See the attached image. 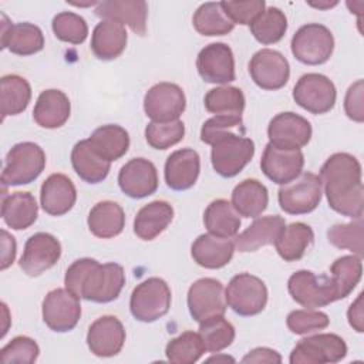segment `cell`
Segmentation results:
<instances>
[{"label":"cell","instance_id":"d4e9b609","mask_svg":"<svg viewBox=\"0 0 364 364\" xmlns=\"http://www.w3.org/2000/svg\"><path fill=\"white\" fill-rule=\"evenodd\" d=\"M77 200V191L73 181L64 173L50 175L41 185L40 202L46 213L51 216L65 215Z\"/></svg>","mask_w":364,"mask_h":364},{"label":"cell","instance_id":"680465c9","mask_svg":"<svg viewBox=\"0 0 364 364\" xmlns=\"http://www.w3.org/2000/svg\"><path fill=\"white\" fill-rule=\"evenodd\" d=\"M208 363H212V361H230V363H235V358H232V357H229V355H213V357H209L208 360H206Z\"/></svg>","mask_w":364,"mask_h":364},{"label":"cell","instance_id":"5bb4252c","mask_svg":"<svg viewBox=\"0 0 364 364\" xmlns=\"http://www.w3.org/2000/svg\"><path fill=\"white\" fill-rule=\"evenodd\" d=\"M81 317L80 297L68 289H54L43 300V320L57 333L73 330Z\"/></svg>","mask_w":364,"mask_h":364},{"label":"cell","instance_id":"f546056e","mask_svg":"<svg viewBox=\"0 0 364 364\" xmlns=\"http://www.w3.org/2000/svg\"><path fill=\"white\" fill-rule=\"evenodd\" d=\"M38 215V206L30 192H14L6 195L3 188L1 198V218L4 223L14 230H24L30 228Z\"/></svg>","mask_w":364,"mask_h":364},{"label":"cell","instance_id":"7dc6e473","mask_svg":"<svg viewBox=\"0 0 364 364\" xmlns=\"http://www.w3.org/2000/svg\"><path fill=\"white\" fill-rule=\"evenodd\" d=\"M55 37L64 43L81 44L88 36V26L85 20L73 11L58 13L51 23Z\"/></svg>","mask_w":364,"mask_h":364},{"label":"cell","instance_id":"7a4b0ae2","mask_svg":"<svg viewBox=\"0 0 364 364\" xmlns=\"http://www.w3.org/2000/svg\"><path fill=\"white\" fill-rule=\"evenodd\" d=\"M64 284L80 299L109 303L119 296L125 284V272L118 263L100 264L95 259L82 257L67 269Z\"/></svg>","mask_w":364,"mask_h":364},{"label":"cell","instance_id":"8992f818","mask_svg":"<svg viewBox=\"0 0 364 364\" xmlns=\"http://www.w3.org/2000/svg\"><path fill=\"white\" fill-rule=\"evenodd\" d=\"M290 47L297 61L307 65H318L324 64L331 57L334 37L326 26L309 23L294 33Z\"/></svg>","mask_w":364,"mask_h":364},{"label":"cell","instance_id":"ffe728a7","mask_svg":"<svg viewBox=\"0 0 364 364\" xmlns=\"http://www.w3.org/2000/svg\"><path fill=\"white\" fill-rule=\"evenodd\" d=\"M118 185L129 198H146L158 189L156 168L145 158H134L121 168L118 173Z\"/></svg>","mask_w":364,"mask_h":364},{"label":"cell","instance_id":"816d5d0a","mask_svg":"<svg viewBox=\"0 0 364 364\" xmlns=\"http://www.w3.org/2000/svg\"><path fill=\"white\" fill-rule=\"evenodd\" d=\"M242 115H215L203 122L200 128V141L212 145V142L223 132L233 131L235 128L243 129Z\"/></svg>","mask_w":364,"mask_h":364},{"label":"cell","instance_id":"ba28073f","mask_svg":"<svg viewBox=\"0 0 364 364\" xmlns=\"http://www.w3.org/2000/svg\"><path fill=\"white\" fill-rule=\"evenodd\" d=\"M287 290L291 299L306 309H317L337 301V291L330 276L299 270L289 277Z\"/></svg>","mask_w":364,"mask_h":364},{"label":"cell","instance_id":"f35d334b","mask_svg":"<svg viewBox=\"0 0 364 364\" xmlns=\"http://www.w3.org/2000/svg\"><path fill=\"white\" fill-rule=\"evenodd\" d=\"M192 23L199 34L208 37L229 34L235 27V23L228 17L222 1H208L200 4L192 17Z\"/></svg>","mask_w":364,"mask_h":364},{"label":"cell","instance_id":"9a60e30c","mask_svg":"<svg viewBox=\"0 0 364 364\" xmlns=\"http://www.w3.org/2000/svg\"><path fill=\"white\" fill-rule=\"evenodd\" d=\"M249 73L257 87L276 91L287 84L290 65L282 53L272 48H262L250 58Z\"/></svg>","mask_w":364,"mask_h":364},{"label":"cell","instance_id":"52a82bcc","mask_svg":"<svg viewBox=\"0 0 364 364\" xmlns=\"http://www.w3.org/2000/svg\"><path fill=\"white\" fill-rule=\"evenodd\" d=\"M226 304L239 316L249 317L263 311L267 303V287L250 273L233 276L225 290Z\"/></svg>","mask_w":364,"mask_h":364},{"label":"cell","instance_id":"c3c4849f","mask_svg":"<svg viewBox=\"0 0 364 364\" xmlns=\"http://www.w3.org/2000/svg\"><path fill=\"white\" fill-rule=\"evenodd\" d=\"M287 328L294 334H307L317 330H324L330 324V318L326 313L306 309V310H293L286 318Z\"/></svg>","mask_w":364,"mask_h":364},{"label":"cell","instance_id":"e575fe53","mask_svg":"<svg viewBox=\"0 0 364 364\" xmlns=\"http://www.w3.org/2000/svg\"><path fill=\"white\" fill-rule=\"evenodd\" d=\"M314 240L313 229L303 222H293L283 228L274 246L284 262L300 260Z\"/></svg>","mask_w":364,"mask_h":364},{"label":"cell","instance_id":"6f0895ef","mask_svg":"<svg viewBox=\"0 0 364 364\" xmlns=\"http://www.w3.org/2000/svg\"><path fill=\"white\" fill-rule=\"evenodd\" d=\"M311 7H316V9H320V10H327V9H331V7H334V6H337L338 4V1H328V0H326V1H307Z\"/></svg>","mask_w":364,"mask_h":364},{"label":"cell","instance_id":"f907efd6","mask_svg":"<svg viewBox=\"0 0 364 364\" xmlns=\"http://www.w3.org/2000/svg\"><path fill=\"white\" fill-rule=\"evenodd\" d=\"M228 17L235 24L250 26L255 18L266 9L263 0H245V1H222Z\"/></svg>","mask_w":364,"mask_h":364},{"label":"cell","instance_id":"8d00e7d4","mask_svg":"<svg viewBox=\"0 0 364 364\" xmlns=\"http://www.w3.org/2000/svg\"><path fill=\"white\" fill-rule=\"evenodd\" d=\"M1 118L18 115L28 107L31 100V87L24 77L17 74L3 75L0 80Z\"/></svg>","mask_w":364,"mask_h":364},{"label":"cell","instance_id":"484cf974","mask_svg":"<svg viewBox=\"0 0 364 364\" xmlns=\"http://www.w3.org/2000/svg\"><path fill=\"white\" fill-rule=\"evenodd\" d=\"M284 226L286 222L279 215L256 218L247 229L235 237V249L242 253H249L263 246L273 245Z\"/></svg>","mask_w":364,"mask_h":364},{"label":"cell","instance_id":"30bf717a","mask_svg":"<svg viewBox=\"0 0 364 364\" xmlns=\"http://www.w3.org/2000/svg\"><path fill=\"white\" fill-rule=\"evenodd\" d=\"M347 355L346 341L333 333L301 338L290 353L291 364L338 363Z\"/></svg>","mask_w":364,"mask_h":364},{"label":"cell","instance_id":"681fc988","mask_svg":"<svg viewBox=\"0 0 364 364\" xmlns=\"http://www.w3.org/2000/svg\"><path fill=\"white\" fill-rule=\"evenodd\" d=\"M40 348L37 343L27 336H17L0 350V357L4 364H33L38 357Z\"/></svg>","mask_w":364,"mask_h":364},{"label":"cell","instance_id":"db71d44e","mask_svg":"<svg viewBox=\"0 0 364 364\" xmlns=\"http://www.w3.org/2000/svg\"><path fill=\"white\" fill-rule=\"evenodd\" d=\"M242 363L249 364V363H282V357L276 350L267 348V347H257L249 351L243 358Z\"/></svg>","mask_w":364,"mask_h":364},{"label":"cell","instance_id":"4dcf8cb0","mask_svg":"<svg viewBox=\"0 0 364 364\" xmlns=\"http://www.w3.org/2000/svg\"><path fill=\"white\" fill-rule=\"evenodd\" d=\"M128 36L125 27L109 20L98 23L91 36V50L102 61L115 60L127 47Z\"/></svg>","mask_w":364,"mask_h":364},{"label":"cell","instance_id":"60d3db41","mask_svg":"<svg viewBox=\"0 0 364 364\" xmlns=\"http://www.w3.org/2000/svg\"><path fill=\"white\" fill-rule=\"evenodd\" d=\"M287 30V18L277 7L264 9L250 24L253 37L262 44H274L280 41Z\"/></svg>","mask_w":364,"mask_h":364},{"label":"cell","instance_id":"836d02e7","mask_svg":"<svg viewBox=\"0 0 364 364\" xmlns=\"http://www.w3.org/2000/svg\"><path fill=\"white\" fill-rule=\"evenodd\" d=\"M230 203L240 216L256 219L267 208V188L257 179H245L235 186Z\"/></svg>","mask_w":364,"mask_h":364},{"label":"cell","instance_id":"11a10c76","mask_svg":"<svg viewBox=\"0 0 364 364\" xmlns=\"http://www.w3.org/2000/svg\"><path fill=\"white\" fill-rule=\"evenodd\" d=\"M348 324L357 331H364V311H363V293L358 294V297L351 303L348 311H347Z\"/></svg>","mask_w":364,"mask_h":364},{"label":"cell","instance_id":"9c48e42d","mask_svg":"<svg viewBox=\"0 0 364 364\" xmlns=\"http://www.w3.org/2000/svg\"><path fill=\"white\" fill-rule=\"evenodd\" d=\"M321 181L313 172H301L297 178L282 185L277 199L282 210L289 215H304L313 212L321 200Z\"/></svg>","mask_w":364,"mask_h":364},{"label":"cell","instance_id":"7402d4cb","mask_svg":"<svg viewBox=\"0 0 364 364\" xmlns=\"http://www.w3.org/2000/svg\"><path fill=\"white\" fill-rule=\"evenodd\" d=\"M95 14L104 20L128 26L138 36L146 31L148 4L144 0H107L95 7Z\"/></svg>","mask_w":364,"mask_h":364},{"label":"cell","instance_id":"4316f807","mask_svg":"<svg viewBox=\"0 0 364 364\" xmlns=\"http://www.w3.org/2000/svg\"><path fill=\"white\" fill-rule=\"evenodd\" d=\"M235 253V243L230 237H219L212 233L200 235L191 247L193 260L205 269H220L226 266Z\"/></svg>","mask_w":364,"mask_h":364},{"label":"cell","instance_id":"44dd1931","mask_svg":"<svg viewBox=\"0 0 364 364\" xmlns=\"http://www.w3.org/2000/svg\"><path fill=\"white\" fill-rule=\"evenodd\" d=\"M125 343V328L115 316H102L88 328L87 346L97 357L117 355Z\"/></svg>","mask_w":364,"mask_h":364},{"label":"cell","instance_id":"277c9868","mask_svg":"<svg viewBox=\"0 0 364 364\" xmlns=\"http://www.w3.org/2000/svg\"><path fill=\"white\" fill-rule=\"evenodd\" d=\"M255 144L250 138L228 131L216 136L212 142V166L223 178L236 176L252 161Z\"/></svg>","mask_w":364,"mask_h":364},{"label":"cell","instance_id":"f5cc1de1","mask_svg":"<svg viewBox=\"0 0 364 364\" xmlns=\"http://www.w3.org/2000/svg\"><path fill=\"white\" fill-rule=\"evenodd\" d=\"M363 94H364L363 80H357L353 85H350L344 98V111L347 117L355 122L364 121Z\"/></svg>","mask_w":364,"mask_h":364},{"label":"cell","instance_id":"f1b7e54d","mask_svg":"<svg viewBox=\"0 0 364 364\" xmlns=\"http://www.w3.org/2000/svg\"><path fill=\"white\" fill-rule=\"evenodd\" d=\"M71 165L75 173L87 183L102 182L111 168V162L102 158L88 139H82L74 145L71 151Z\"/></svg>","mask_w":364,"mask_h":364},{"label":"cell","instance_id":"6da1fadb","mask_svg":"<svg viewBox=\"0 0 364 364\" xmlns=\"http://www.w3.org/2000/svg\"><path fill=\"white\" fill-rule=\"evenodd\" d=\"M320 181L328 206L347 218H363L364 188L361 165L355 156L337 152L327 158L320 169Z\"/></svg>","mask_w":364,"mask_h":364},{"label":"cell","instance_id":"4fadbf2b","mask_svg":"<svg viewBox=\"0 0 364 364\" xmlns=\"http://www.w3.org/2000/svg\"><path fill=\"white\" fill-rule=\"evenodd\" d=\"M186 108L183 90L173 82L152 85L144 97V111L154 122H169L179 119Z\"/></svg>","mask_w":364,"mask_h":364},{"label":"cell","instance_id":"f6af8a7d","mask_svg":"<svg viewBox=\"0 0 364 364\" xmlns=\"http://www.w3.org/2000/svg\"><path fill=\"white\" fill-rule=\"evenodd\" d=\"M327 239L328 242L338 247V249H347L353 252V255L363 256L364 247V223L363 218H358L350 223H338L331 226L327 230Z\"/></svg>","mask_w":364,"mask_h":364},{"label":"cell","instance_id":"d6a6232c","mask_svg":"<svg viewBox=\"0 0 364 364\" xmlns=\"http://www.w3.org/2000/svg\"><path fill=\"white\" fill-rule=\"evenodd\" d=\"M87 223L94 236L100 239H111L122 232L125 226V213L117 202L102 200L92 206Z\"/></svg>","mask_w":364,"mask_h":364},{"label":"cell","instance_id":"83f0119b","mask_svg":"<svg viewBox=\"0 0 364 364\" xmlns=\"http://www.w3.org/2000/svg\"><path fill=\"white\" fill-rule=\"evenodd\" d=\"M71 112V104L68 97L60 90H44L34 105L33 118L37 125L47 129H55L63 127Z\"/></svg>","mask_w":364,"mask_h":364},{"label":"cell","instance_id":"9f6ffc18","mask_svg":"<svg viewBox=\"0 0 364 364\" xmlns=\"http://www.w3.org/2000/svg\"><path fill=\"white\" fill-rule=\"evenodd\" d=\"M1 270H6L10 264H13L16 257V240L14 237L4 229H1Z\"/></svg>","mask_w":364,"mask_h":364},{"label":"cell","instance_id":"ee69618b","mask_svg":"<svg viewBox=\"0 0 364 364\" xmlns=\"http://www.w3.org/2000/svg\"><path fill=\"white\" fill-rule=\"evenodd\" d=\"M199 336L206 351L219 353L229 347L235 340V327L223 318V316L213 317L199 323Z\"/></svg>","mask_w":364,"mask_h":364},{"label":"cell","instance_id":"ac0fdd59","mask_svg":"<svg viewBox=\"0 0 364 364\" xmlns=\"http://www.w3.org/2000/svg\"><path fill=\"white\" fill-rule=\"evenodd\" d=\"M196 68L203 81L210 84H228L235 81V57L225 43L205 46L196 58Z\"/></svg>","mask_w":364,"mask_h":364},{"label":"cell","instance_id":"d6986e66","mask_svg":"<svg viewBox=\"0 0 364 364\" xmlns=\"http://www.w3.org/2000/svg\"><path fill=\"white\" fill-rule=\"evenodd\" d=\"M304 166V155L300 149H282L272 144L264 146L260 168L274 183L286 185L297 178Z\"/></svg>","mask_w":364,"mask_h":364},{"label":"cell","instance_id":"74e56055","mask_svg":"<svg viewBox=\"0 0 364 364\" xmlns=\"http://www.w3.org/2000/svg\"><path fill=\"white\" fill-rule=\"evenodd\" d=\"M95 151L112 162L124 156L129 148V135L128 132L115 124H108L97 128L88 138Z\"/></svg>","mask_w":364,"mask_h":364},{"label":"cell","instance_id":"d590c367","mask_svg":"<svg viewBox=\"0 0 364 364\" xmlns=\"http://www.w3.org/2000/svg\"><path fill=\"white\" fill-rule=\"evenodd\" d=\"M203 223L209 233L219 237H233L240 228V218L226 199L212 200L203 213Z\"/></svg>","mask_w":364,"mask_h":364},{"label":"cell","instance_id":"603a6c76","mask_svg":"<svg viewBox=\"0 0 364 364\" xmlns=\"http://www.w3.org/2000/svg\"><path fill=\"white\" fill-rule=\"evenodd\" d=\"M44 47L40 27L31 23L11 24L1 13V48H9L16 55H31Z\"/></svg>","mask_w":364,"mask_h":364},{"label":"cell","instance_id":"b9f144b4","mask_svg":"<svg viewBox=\"0 0 364 364\" xmlns=\"http://www.w3.org/2000/svg\"><path fill=\"white\" fill-rule=\"evenodd\" d=\"M203 104L209 112L216 115H242L245 109V95L237 87H216L208 91Z\"/></svg>","mask_w":364,"mask_h":364},{"label":"cell","instance_id":"7c38bea8","mask_svg":"<svg viewBox=\"0 0 364 364\" xmlns=\"http://www.w3.org/2000/svg\"><path fill=\"white\" fill-rule=\"evenodd\" d=\"M223 284L212 277H202L193 282L188 290V309L198 323L223 316L226 311Z\"/></svg>","mask_w":364,"mask_h":364},{"label":"cell","instance_id":"cb8c5ba5","mask_svg":"<svg viewBox=\"0 0 364 364\" xmlns=\"http://www.w3.org/2000/svg\"><path fill=\"white\" fill-rule=\"evenodd\" d=\"M200 171V158L196 151L183 148L172 152L165 162V182L173 191H185L195 185Z\"/></svg>","mask_w":364,"mask_h":364},{"label":"cell","instance_id":"e0dca14e","mask_svg":"<svg viewBox=\"0 0 364 364\" xmlns=\"http://www.w3.org/2000/svg\"><path fill=\"white\" fill-rule=\"evenodd\" d=\"M269 144L282 149H300L311 138L310 122L294 112H280L267 127Z\"/></svg>","mask_w":364,"mask_h":364},{"label":"cell","instance_id":"bcb514c9","mask_svg":"<svg viewBox=\"0 0 364 364\" xmlns=\"http://www.w3.org/2000/svg\"><path fill=\"white\" fill-rule=\"evenodd\" d=\"M185 135V125L181 119L169 122L151 121L145 128V139L154 149H168L182 141Z\"/></svg>","mask_w":364,"mask_h":364},{"label":"cell","instance_id":"7bdbcfd3","mask_svg":"<svg viewBox=\"0 0 364 364\" xmlns=\"http://www.w3.org/2000/svg\"><path fill=\"white\" fill-rule=\"evenodd\" d=\"M206 351L199 333L185 331L172 338L166 347L165 354L168 361L175 364H193Z\"/></svg>","mask_w":364,"mask_h":364},{"label":"cell","instance_id":"8fae6325","mask_svg":"<svg viewBox=\"0 0 364 364\" xmlns=\"http://www.w3.org/2000/svg\"><path fill=\"white\" fill-rule=\"evenodd\" d=\"M336 97L337 92L333 81L318 73L301 75L293 88V100L296 104L316 115L333 109Z\"/></svg>","mask_w":364,"mask_h":364},{"label":"cell","instance_id":"3957f363","mask_svg":"<svg viewBox=\"0 0 364 364\" xmlns=\"http://www.w3.org/2000/svg\"><path fill=\"white\" fill-rule=\"evenodd\" d=\"M46 166V154L43 148L34 142L16 144L6 155L1 185L18 186L36 181Z\"/></svg>","mask_w":364,"mask_h":364},{"label":"cell","instance_id":"2e32d148","mask_svg":"<svg viewBox=\"0 0 364 364\" xmlns=\"http://www.w3.org/2000/svg\"><path fill=\"white\" fill-rule=\"evenodd\" d=\"M60 256L61 245L58 239L50 233L38 232L27 239L18 264L27 276L37 277L51 269L60 260Z\"/></svg>","mask_w":364,"mask_h":364},{"label":"cell","instance_id":"5b68a950","mask_svg":"<svg viewBox=\"0 0 364 364\" xmlns=\"http://www.w3.org/2000/svg\"><path fill=\"white\" fill-rule=\"evenodd\" d=\"M171 300L172 294L168 283L159 277H149L134 289L129 310L135 320L152 323L169 311Z\"/></svg>","mask_w":364,"mask_h":364},{"label":"cell","instance_id":"ab89813d","mask_svg":"<svg viewBox=\"0 0 364 364\" xmlns=\"http://www.w3.org/2000/svg\"><path fill=\"white\" fill-rule=\"evenodd\" d=\"M363 274V262L357 255L338 257L330 266V277L336 287L338 300L346 299L358 284Z\"/></svg>","mask_w":364,"mask_h":364},{"label":"cell","instance_id":"1f68e13d","mask_svg":"<svg viewBox=\"0 0 364 364\" xmlns=\"http://www.w3.org/2000/svg\"><path fill=\"white\" fill-rule=\"evenodd\" d=\"M173 219V208L165 200H154L142 206L134 219V232L142 240H154Z\"/></svg>","mask_w":364,"mask_h":364}]
</instances>
